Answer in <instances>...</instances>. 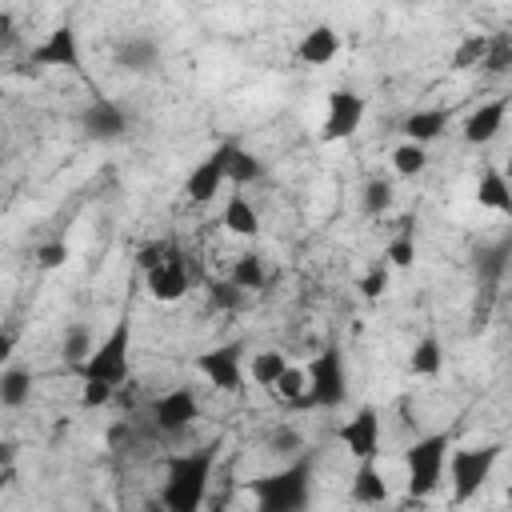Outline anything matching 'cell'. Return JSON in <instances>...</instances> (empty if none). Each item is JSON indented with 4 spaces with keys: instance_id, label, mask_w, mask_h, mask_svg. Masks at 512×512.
<instances>
[{
    "instance_id": "1",
    "label": "cell",
    "mask_w": 512,
    "mask_h": 512,
    "mask_svg": "<svg viewBox=\"0 0 512 512\" xmlns=\"http://www.w3.org/2000/svg\"><path fill=\"white\" fill-rule=\"evenodd\" d=\"M216 456H220V440H208L200 448L172 452L164 460V488H160L164 512H200L204 508Z\"/></svg>"
},
{
    "instance_id": "2",
    "label": "cell",
    "mask_w": 512,
    "mask_h": 512,
    "mask_svg": "<svg viewBox=\"0 0 512 512\" xmlns=\"http://www.w3.org/2000/svg\"><path fill=\"white\" fill-rule=\"evenodd\" d=\"M312 472H316L312 456L300 452L284 468L248 480L256 512H308V504H312Z\"/></svg>"
},
{
    "instance_id": "3",
    "label": "cell",
    "mask_w": 512,
    "mask_h": 512,
    "mask_svg": "<svg viewBox=\"0 0 512 512\" xmlns=\"http://www.w3.org/2000/svg\"><path fill=\"white\" fill-rule=\"evenodd\" d=\"M140 268H144V288L152 300L160 304H176L188 296L192 288V272H188V256L176 240H152L140 248Z\"/></svg>"
},
{
    "instance_id": "4",
    "label": "cell",
    "mask_w": 512,
    "mask_h": 512,
    "mask_svg": "<svg viewBox=\"0 0 512 512\" xmlns=\"http://www.w3.org/2000/svg\"><path fill=\"white\" fill-rule=\"evenodd\" d=\"M76 376L88 384H104L112 392L128 384V376H132V320L128 316H120L112 324V332L100 344H92V352L84 356Z\"/></svg>"
},
{
    "instance_id": "5",
    "label": "cell",
    "mask_w": 512,
    "mask_h": 512,
    "mask_svg": "<svg viewBox=\"0 0 512 512\" xmlns=\"http://www.w3.org/2000/svg\"><path fill=\"white\" fill-rule=\"evenodd\" d=\"M448 452H452V436H448V432L416 436V440L404 448V476H408L404 488H408V500H428V496L444 484Z\"/></svg>"
},
{
    "instance_id": "6",
    "label": "cell",
    "mask_w": 512,
    "mask_h": 512,
    "mask_svg": "<svg viewBox=\"0 0 512 512\" xmlns=\"http://www.w3.org/2000/svg\"><path fill=\"white\" fill-rule=\"evenodd\" d=\"M504 456V444H464L448 452V484H452V504H468L472 496L484 492V484L492 480L496 464Z\"/></svg>"
},
{
    "instance_id": "7",
    "label": "cell",
    "mask_w": 512,
    "mask_h": 512,
    "mask_svg": "<svg viewBox=\"0 0 512 512\" xmlns=\"http://www.w3.org/2000/svg\"><path fill=\"white\" fill-rule=\"evenodd\" d=\"M304 376H308V392H304L300 408H340L344 404V396H348V368H344L340 344H324L308 360Z\"/></svg>"
},
{
    "instance_id": "8",
    "label": "cell",
    "mask_w": 512,
    "mask_h": 512,
    "mask_svg": "<svg viewBox=\"0 0 512 512\" xmlns=\"http://www.w3.org/2000/svg\"><path fill=\"white\" fill-rule=\"evenodd\" d=\"M364 112H368V100L352 88H332L324 96V120H320V140L324 144H340L348 136L360 132L364 124Z\"/></svg>"
},
{
    "instance_id": "9",
    "label": "cell",
    "mask_w": 512,
    "mask_h": 512,
    "mask_svg": "<svg viewBox=\"0 0 512 512\" xmlns=\"http://www.w3.org/2000/svg\"><path fill=\"white\" fill-rule=\"evenodd\" d=\"M192 368L220 392L240 396L244 392V348L240 344H216L192 356Z\"/></svg>"
},
{
    "instance_id": "10",
    "label": "cell",
    "mask_w": 512,
    "mask_h": 512,
    "mask_svg": "<svg viewBox=\"0 0 512 512\" xmlns=\"http://www.w3.org/2000/svg\"><path fill=\"white\" fill-rule=\"evenodd\" d=\"M380 436H384V428H380V412H376L372 404L356 408V412L336 428L340 448H344L356 464H360V460H376V456H380Z\"/></svg>"
},
{
    "instance_id": "11",
    "label": "cell",
    "mask_w": 512,
    "mask_h": 512,
    "mask_svg": "<svg viewBox=\"0 0 512 512\" xmlns=\"http://www.w3.org/2000/svg\"><path fill=\"white\" fill-rule=\"evenodd\" d=\"M32 68H64V72H84L80 64V32L72 24H56L44 32V40L28 52Z\"/></svg>"
},
{
    "instance_id": "12",
    "label": "cell",
    "mask_w": 512,
    "mask_h": 512,
    "mask_svg": "<svg viewBox=\"0 0 512 512\" xmlns=\"http://www.w3.org/2000/svg\"><path fill=\"white\" fill-rule=\"evenodd\" d=\"M232 144H236V140L216 144V148L188 172V180H184V196H188V200H196V204L216 200V192H220L224 180H228V156H232Z\"/></svg>"
},
{
    "instance_id": "13",
    "label": "cell",
    "mask_w": 512,
    "mask_h": 512,
    "mask_svg": "<svg viewBox=\"0 0 512 512\" xmlns=\"http://www.w3.org/2000/svg\"><path fill=\"white\" fill-rule=\"evenodd\" d=\"M196 416H200V396H196L188 384L168 388V392H160V396L152 400V424H156L160 432H168V436L192 428Z\"/></svg>"
},
{
    "instance_id": "14",
    "label": "cell",
    "mask_w": 512,
    "mask_h": 512,
    "mask_svg": "<svg viewBox=\"0 0 512 512\" xmlns=\"http://www.w3.org/2000/svg\"><path fill=\"white\" fill-rule=\"evenodd\" d=\"M80 128L88 140H100V144H112L128 132V112L112 100V96H92L80 112Z\"/></svg>"
},
{
    "instance_id": "15",
    "label": "cell",
    "mask_w": 512,
    "mask_h": 512,
    "mask_svg": "<svg viewBox=\"0 0 512 512\" xmlns=\"http://www.w3.org/2000/svg\"><path fill=\"white\" fill-rule=\"evenodd\" d=\"M504 116H508V96L484 100L480 108H472V112L464 116V124H460V136H464L472 148H480V144H492V140L500 136V128H504Z\"/></svg>"
},
{
    "instance_id": "16",
    "label": "cell",
    "mask_w": 512,
    "mask_h": 512,
    "mask_svg": "<svg viewBox=\"0 0 512 512\" xmlns=\"http://www.w3.org/2000/svg\"><path fill=\"white\" fill-rule=\"evenodd\" d=\"M348 500L352 504H388L392 500V484L384 480V472H380L376 460H360L356 464L352 484H348Z\"/></svg>"
},
{
    "instance_id": "17",
    "label": "cell",
    "mask_w": 512,
    "mask_h": 512,
    "mask_svg": "<svg viewBox=\"0 0 512 512\" xmlns=\"http://www.w3.org/2000/svg\"><path fill=\"white\" fill-rule=\"evenodd\" d=\"M336 52H340V36H336V28H332V24H312V28L300 36V44H296V60H300V64H308V68L332 64V60H336Z\"/></svg>"
},
{
    "instance_id": "18",
    "label": "cell",
    "mask_w": 512,
    "mask_h": 512,
    "mask_svg": "<svg viewBox=\"0 0 512 512\" xmlns=\"http://www.w3.org/2000/svg\"><path fill=\"white\" fill-rule=\"evenodd\" d=\"M448 120H452V112H448V108H416V112H408V116H404L400 132H404V140H408V144L428 148V144L448 128Z\"/></svg>"
},
{
    "instance_id": "19",
    "label": "cell",
    "mask_w": 512,
    "mask_h": 512,
    "mask_svg": "<svg viewBox=\"0 0 512 512\" xmlns=\"http://www.w3.org/2000/svg\"><path fill=\"white\" fill-rule=\"evenodd\" d=\"M476 204L488 208V212H500V216L512 212V184H508V176H504L496 164H484V168H480V180H476Z\"/></svg>"
},
{
    "instance_id": "20",
    "label": "cell",
    "mask_w": 512,
    "mask_h": 512,
    "mask_svg": "<svg viewBox=\"0 0 512 512\" xmlns=\"http://www.w3.org/2000/svg\"><path fill=\"white\" fill-rule=\"evenodd\" d=\"M220 224H224V232H232L240 240H256L260 236V212H256V204L244 192H232L228 196V204L220 212Z\"/></svg>"
},
{
    "instance_id": "21",
    "label": "cell",
    "mask_w": 512,
    "mask_h": 512,
    "mask_svg": "<svg viewBox=\"0 0 512 512\" xmlns=\"http://www.w3.org/2000/svg\"><path fill=\"white\" fill-rule=\"evenodd\" d=\"M112 60H116L124 72H152V68L160 64V48H156L152 36H128V40L116 44Z\"/></svg>"
},
{
    "instance_id": "22",
    "label": "cell",
    "mask_w": 512,
    "mask_h": 512,
    "mask_svg": "<svg viewBox=\"0 0 512 512\" xmlns=\"http://www.w3.org/2000/svg\"><path fill=\"white\" fill-rule=\"evenodd\" d=\"M32 384H36L32 368H20V364L4 368L0 372V404L4 408H24L32 400Z\"/></svg>"
},
{
    "instance_id": "23",
    "label": "cell",
    "mask_w": 512,
    "mask_h": 512,
    "mask_svg": "<svg viewBox=\"0 0 512 512\" xmlns=\"http://www.w3.org/2000/svg\"><path fill=\"white\" fill-rule=\"evenodd\" d=\"M440 368H444V348H440V340H436V336H420V340L412 344V352H408V372H412V376H440Z\"/></svg>"
},
{
    "instance_id": "24",
    "label": "cell",
    "mask_w": 512,
    "mask_h": 512,
    "mask_svg": "<svg viewBox=\"0 0 512 512\" xmlns=\"http://www.w3.org/2000/svg\"><path fill=\"white\" fill-rule=\"evenodd\" d=\"M392 272H404L416 264V232H412V220H404V228L384 244V256H380Z\"/></svg>"
},
{
    "instance_id": "25",
    "label": "cell",
    "mask_w": 512,
    "mask_h": 512,
    "mask_svg": "<svg viewBox=\"0 0 512 512\" xmlns=\"http://www.w3.org/2000/svg\"><path fill=\"white\" fill-rule=\"evenodd\" d=\"M228 280H232L240 292H260V288L268 284V268H264V260H260L256 252H240L236 264H232V272H228Z\"/></svg>"
},
{
    "instance_id": "26",
    "label": "cell",
    "mask_w": 512,
    "mask_h": 512,
    "mask_svg": "<svg viewBox=\"0 0 512 512\" xmlns=\"http://www.w3.org/2000/svg\"><path fill=\"white\" fill-rule=\"evenodd\" d=\"M284 368H288V356L276 352V348L252 352V360H248V376H252V384H260V388H272V384L280 380Z\"/></svg>"
},
{
    "instance_id": "27",
    "label": "cell",
    "mask_w": 512,
    "mask_h": 512,
    "mask_svg": "<svg viewBox=\"0 0 512 512\" xmlns=\"http://www.w3.org/2000/svg\"><path fill=\"white\" fill-rule=\"evenodd\" d=\"M260 172H264V164H260L248 148L232 144V156H228V184H232V188H244V184L260 180Z\"/></svg>"
},
{
    "instance_id": "28",
    "label": "cell",
    "mask_w": 512,
    "mask_h": 512,
    "mask_svg": "<svg viewBox=\"0 0 512 512\" xmlns=\"http://www.w3.org/2000/svg\"><path fill=\"white\" fill-rule=\"evenodd\" d=\"M484 56H488V36H484V32H468V36L452 48V68H456V72L476 68V64H484Z\"/></svg>"
},
{
    "instance_id": "29",
    "label": "cell",
    "mask_w": 512,
    "mask_h": 512,
    "mask_svg": "<svg viewBox=\"0 0 512 512\" xmlns=\"http://www.w3.org/2000/svg\"><path fill=\"white\" fill-rule=\"evenodd\" d=\"M268 392H276L284 404H292V408H300V400H304V392H308V376H304V368H296V364H288L284 372H280V380L268 388Z\"/></svg>"
},
{
    "instance_id": "30",
    "label": "cell",
    "mask_w": 512,
    "mask_h": 512,
    "mask_svg": "<svg viewBox=\"0 0 512 512\" xmlns=\"http://www.w3.org/2000/svg\"><path fill=\"white\" fill-rule=\"evenodd\" d=\"M392 168H396V176H420L424 168H428V148H420V144H396L392 148Z\"/></svg>"
},
{
    "instance_id": "31",
    "label": "cell",
    "mask_w": 512,
    "mask_h": 512,
    "mask_svg": "<svg viewBox=\"0 0 512 512\" xmlns=\"http://www.w3.org/2000/svg\"><path fill=\"white\" fill-rule=\"evenodd\" d=\"M360 204H364V212H368V216H384V212L392 208V180H384V176L368 180V184H364Z\"/></svg>"
},
{
    "instance_id": "32",
    "label": "cell",
    "mask_w": 512,
    "mask_h": 512,
    "mask_svg": "<svg viewBox=\"0 0 512 512\" xmlns=\"http://www.w3.org/2000/svg\"><path fill=\"white\" fill-rule=\"evenodd\" d=\"M60 352H64V360H68L72 368H80V364H84V356L92 352V336H88V328H84V324H72V328L64 332Z\"/></svg>"
},
{
    "instance_id": "33",
    "label": "cell",
    "mask_w": 512,
    "mask_h": 512,
    "mask_svg": "<svg viewBox=\"0 0 512 512\" xmlns=\"http://www.w3.org/2000/svg\"><path fill=\"white\" fill-rule=\"evenodd\" d=\"M388 284H392V268H388L384 260H376V264L360 276V284H356V288H360V296H364V300H380V296L388 292Z\"/></svg>"
},
{
    "instance_id": "34",
    "label": "cell",
    "mask_w": 512,
    "mask_h": 512,
    "mask_svg": "<svg viewBox=\"0 0 512 512\" xmlns=\"http://www.w3.org/2000/svg\"><path fill=\"white\" fill-rule=\"evenodd\" d=\"M204 288H208V300H212L216 308H224V312H236L240 300H244V292H240L232 280H216V276H208Z\"/></svg>"
},
{
    "instance_id": "35",
    "label": "cell",
    "mask_w": 512,
    "mask_h": 512,
    "mask_svg": "<svg viewBox=\"0 0 512 512\" xmlns=\"http://www.w3.org/2000/svg\"><path fill=\"white\" fill-rule=\"evenodd\" d=\"M272 452H284V456L292 460V456H300V452H304V436H300L296 428L280 424V428L272 432Z\"/></svg>"
},
{
    "instance_id": "36",
    "label": "cell",
    "mask_w": 512,
    "mask_h": 512,
    "mask_svg": "<svg viewBox=\"0 0 512 512\" xmlns=\"http://www.w3.org/2000/svg\"><path fill=\"white\" fill-rule=\"evenodd\" d=\"M508 60H512V40H508V36H488V56H484V64H488L492 72H504Z\"/></svg>"
},
{
    "instance_id": "37",
    "label": "cell",
    "mask_w": 512,
    "mask_h": 512,
    "mask_svg": "<svg viewBox=\"0 0 512 512\" xmlns=\"http://www.w3.org/2000/svg\"><path fill=\"white\" fill-rule=\"evenodd\" d=\"M64 260H68V244L64 240H48V244L36 248V264L40 268H64Z\"/></svg>"
},
{
    "instance_id": "38",
    "label": "cell",
    "mask_w": 512,
    "mask_h": 512,
    "mask_svg": "<svg viewBox=\"0 0 512 512\" xmlns=\"http://www.w3.org/2000/svg\"><path fill=\"white\" fill-rule=\"evenodd\" d=\"M108 400H112V388H104V384H88V380L80 384V404H84V408H104Z\"/></svg>"
},
{
    "instance_id": "39",
    "label": "cell",
    "mask_w": 512,
    "mask_h": 512,
    "mask_svg": "<svg viewBox=\"0 0 512 512\" xmlns=\"http://www.w3.org/2000/svg\"><path fill=\"white\" fill-rule=\"evenodd\" d=\"M12 36H16V32H12V16L0 12V44H12Z\"/></svg>"
},
{
    "instance_id": "40",
    "label": "cell",
    "mask_w": 512,
    "mask_h": 512,
    "mask_svg": "<svg viewBox=\"0 0 512 512\" xmlns=\"http://www.w3.org/2000/svg\"><path fill=\"white\" fill-rule=\"evenodd\" d=\"M12 348H16V336H12L8 328H0V360H4V356H12Z\"/></svg>"
},
{
    "instance_id": "41",
    "label": "cell",
    "mask_w": 512,
    "mask_h": 512,
    "mask_svg": "<svg viewBox=\"0 0 512 512\" xmlns=\"http://www.w3.org/2000/svg\"><path fill=\"white\" fill-rule=\"evenodd\" d=\"M12 456H16V444L0 440V464H12Z\"/></svg>"
}]
</instances>
